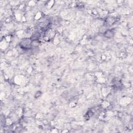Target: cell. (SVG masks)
<instances>
[{
	"label": "cell",
	"mask_w": 133,
	"mask_h": 133,
	"mask_svg": "<svg viewBox=\"0 0 133 133\" xmlns=\"http://www.w3.org/2000/svg\"><path fill=\"white\" fill-rule=\"evenodd\" d=\"M21 47L25 49H28L31 46V41L29 38L23 39L20 42Z\"/></svg>",
	"instance_id": "cell-1"
}]
</instances>
